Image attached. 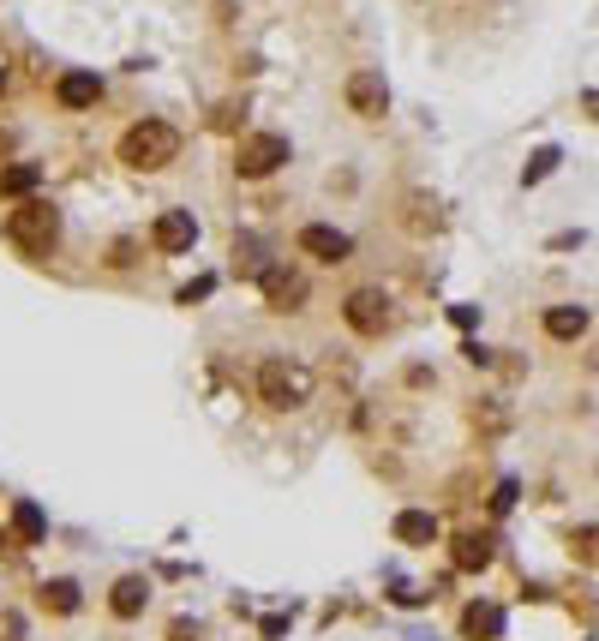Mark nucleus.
I'll return each instance as SVG.
<instances>
[{"label":"nucleus","mask_w":599,"mask_h":641,"mask_svg":"<svg viewBox=\"0 0 599 641\" xmlns=\"http://www.w3.org/2000/svg\"><path fill=\"white\" fill-rule=\"evenodd\" d=\"M168 641H198V624H186V618H180V624L168 630Z\"/></svg>","instance_id":"27"},{"label":"nucleus","mask_w":599,"mask_h":641,"mask_svg":"<svg viewBox=\"0 0 599 641\" xmlns=\"http://www.w3.org/2000/svg\"><path fill=\"white\" fill-rule=\"evenodd\" d=\"M54 96H60V108H96V96H102V78H96V72H60Z\"/></svg>","instance_id":"11"},{"label":"nucleus","mask_w":599,"mask_h":641,"mask_svg":"<svg viewBox=\"0 0 599 641\" xmlns=\"http://www.w3.org/2000/svg\"><path fill=\"white\" fill-rule=\"evenodd\" d=\"M258 288H264V306H270V312H300V306H306V276H300L294 264H270V270L258 276Z\"/></svg>","instance_id":"7"},{"label":"nucleus","mask_w":599,"mask_h":641,"mask_svg":"<svg viewBox=\"0 0 599 641\" xmlns=\"http://www.w3.org/2000/svg\"><path fill=\"white\" fill-rule=\"evenodd\" d=\"M6 240L24 252V258H48L60 246V210L42 204V198H24L12 216H6Z\"/></svg>","instance_id":"2"},{"label":"nucleus","mask_w":599,"mask_h":641,"mask_svg":"<svg viewBox=\"0 0 599 641\" xmlns=\"http://www.w3.org/2000/svg\"><path fill=\"white\" fill-rule=\"evenodd\" d=\"M342 96H348V108H354L360 120H384V108H390V90H384V72H372V66H360V72H348V84H342Z\"/></svg>","instance_id":"6"},{"label":"nucleus","mask_w":599,"mask_h":641,"mask_svg":"<svg viewBox=\"0 0 599 641\" xmlns=\"http://www.w3.org/2000/svg\"><path fill=\"white\" fill-rule=\"evenodd\" d=\"M462 354H468L474 366H492V348H480V342H462Z\"/></svg>","instance_id":"26"},{"label":"nucleus","mask_w":599,"mask_h":641,"mask_svg":"<svg viewBox=\"0 0 599 641\" xmlns=\"http://www.w3.org/2000/svg\"><path fill=\"white\" fill-rule=\"evenodd\" d=\"M450 324H456V330H474V324H480V306H450Z\"/></svg>","instance_id":"24"},{"label":"nucleus","mask_w":599,"mask_h":641,"mask_svg":"<svg viewBox=\"0 0 599 641\" xmlns=\"http://www.w3.org/2000/svg\"><path fill=\"white\" fill-rule=\"evenodd\" d=\"M0 90H6V72H0Z\"/></svg>","instance_id":"29"},{"label":"nucleus","mask_w":599,"mask_h":641,"mask_svg":"<svg viewBox=\"0 0 599 641\" xmlns=\"http://www.w3.org/2000/svg\"><path fill=\"white\" fill-rule=\"evenodd\" d=\"M546 336H552V342L588 336V306H552V312H546Z\"/></svg>","instance_id":"12"},{"label":"nucleus","mask_w":599,"mask_h":641,"mask_svg":"<svg viewBox=\"0 0 599 641\" xmlns=\"http://www.w3.org/2000/svg\"><path fill=\"white\" fill-rule=\"evenodd\" d=\"M282 162H288V138H282V132H252V138H240V150H234V174H240V180H270Z\"/></svg>","instance_id":"4"},{"label":"nucleus","mask_w":599,"mask_h":641,"mask_svg":"<svg viewBox=\"0 0 599 641\" xmlns=\"http://www.w3.org/2000/svg\"><path fill=\"white\" fill-rule=\"evenodd\" d=\"M36 600H42V612H54V618H72V612L84 606V600H78V582H66V576H60V582H42Z\"/></svg>","instance_id":"17"},{"label":"nucleus","mask_w":599,"mask_h":641,"mask_svg":"<svg viewBox=\"0 0 599 641\" xmlns=\"http://www.w3.org/2000/svg\"><path fill=\"white\" fill-rule=\"evenodd\" d=\"M396 540H402V546H432V540H438V516L402 510V516H396Z\"/></svg>","instance_id":"15"},{"label":"nucleus","mask_w":599,"mask_h":641,"mask_svg":"<svg viewBox=\"0 0 599 641\" xmlns=\"http://www.w3.org/2000/svg\"><path fill=\"white\" fill-rule=\"evenodd\" d=\"M144 600H150V582H144V576H120V582H114V594H108L114 618H138V612H144Z\"/></svg>","instance_id":"14"},{"label":"nucleus","mask_w":599,"mask_h":641,"mask_svg":"<svg viewBox=\"0 0 599 641\" xmlns=\"http://www.w3.org/2000/svg\"><path fill=\"white\" fill-rule=\"evenodd\" d=\"M342 318H348V330H360V336H384V330L396 324L384 288H354V294L342 300Z\"/></svg>","instance_id":"5"},{"label":"nucleus","mask_w":599,"mask_h":641,"mask_svg":"<svg viewBox=\"0 0 599 641\" xmlns=\"http://www.w3.org/2000/svg\"><path fill=\"white\" fill-rule=\"evenodd\" d=\"M174 156H180V132H174L168 120H138V126L120 132V162L138 168V174H156V168H168Z\"/></svg>","instance_id":"1"},{"label":"nucleus","mask_w":599,"mask_h":641,"mask_svg":"<svg viewBox=\"0 0 599 641\" xmlns=\"http://www.w3.org/2000/svg\"><path fill=\"white\" fill-rule=\"evenodd\" d=\"M462 636H468V641H498V636H504V606L474 600V606L462 612Z\"/></svg>","instance_id":"10"},{"label":"nucleus","mask_w":599,"mask_h":641,"mask_svg":"<svg viewBox=\"0 0 599 641\" xmlns=\"http://www.w3.org/2000/svg\"><path fill=\"white\" fill-rule=\"evenodd\" d=\"M36 186H42V168H36V162L0 168V198H24V192H36Z\"/></svg>","instance_id":"18"},{"label":"nucleus","mask_w":599,"mask_h":641,"mask_svg":"<svg viewBox=\"0 0 599 641\" xmlns=\"http://www.w3.org/2000/svg\"><path fill=\"white\" fill-rule=\"evenodd\" d=\"M516 498H522V486H516V480H498V492H492V516H504Z\"/></svg>","instance_id":"22"},{"label":"nucleus","mask_w":599,"mask_h":641,"mask_svg":"<svg viewBox=\"0 0 599 641\" xmlns=\"http://www.w3.org/2000/svg\"><path fill=\"white\" fill-rule=\"evenodd\" d=\"M234 264H240V276H264V270H270V264H264V246H258L252 234L234 240Z\"/></svg>","instance_id":"20"},{"label":"nucleus","mask_w":599,"mask_h":641,"mask_svg":"<svg viewBox=\"0 0 599 641\" xmlns=\"http://www.w3.org/2000/svg\"><path fill=\"white\" fill-rule=\"evenodd\" d=\"M558 162H564V150H558V144H540V150L528 156V168H522V186H540V180H546Z\"/></svg>","instance_id":"19"},{"label":"nucleus","mask_w":599,"mask_h":641,"mask_svg":"<svg viewBox=\"0 0 599 641\" xmlns=\"http://www.w3.org/2000/svg\"><path fill=\"white\" fill-rule=\"evenodd\" d=\"M258 630H264V641H282V636H288V618H282V612H270Z\"/></svg>","instance_id":"25"},{"label":"nucleus","mask_w":599,"mask_h":641,"mask_svg":"<svg viewBox=\"0 0 599 641\" xmlns=\"http://www.w3.org/2000/svg\"><path fill=\"white\" fill-rule=\"evenodd\" d=\"M450 558H456V570L474 576V570H486L498 552H492V534H456V552H450Z\"/></svg>","instance_id":"13"},{"label":"nucleus","mask_w":599,"mask_h":641,"mask_svg":"<svg viewBox=\"0 0 599 641\" xmlns=\"http://www.w3.org/2000/svg\"><path fill=\"white\" fill-rule=\"evenodd\" d=\"M258 396H264V408H276V414H288V408H306L312 402V366H300V360H264L258 366Z\"/></svg>","instance_id":"3"},{"label":"nucleus","mask_w":599,"mask_h":641,"mask_svg":"<svg viewBox=\"0 0 599 641\" xmlns=\"http://www.w3.org/2000/svg\"><path fill=\"white\" fill-rule=\"evenodd\" d=\"M210 288H216V276H198V282H186V288H180V306H192V300H204Z\"/></svg>","instance_id":"23"},{"label":"nucleus","mask_w":599,"mask_h":641,"mask_svg":"<svg viewBox=\"0 0 599 641\" xmlns=\"http://www.w3.org/2000/svg\"><path fill=\"white\" fill-rule=\"evenodd\" d=\"M12 534H18V546H42L48 522H42V510H36L30 498H18V504H12Z\"/></svg>","instance_id":"16"},{"label":"nucleus","mask_w":599,"mask_h":641,"mask_svg":"<svg viewBox=\"0 0 599 641\" xmlns=\"http://www.w3.org/2000/svg\"><path fill=\"white\" fill-rule=\"evenodd\" d=\"M150 246H156V252H192V246H198L192 210H162V216L150 222Z\"/></svg>","instance_id":"8"},{"label":"nucleus","mask_w":599,"mask_h":641,"mask_svg":"<svg viewBox=\"0 0 599 641\" xmlns=\"http://www.w3.org/2000/svg\"><path fill=\"white\" fill-rule=\"evenodd\" d=\"M300 252H306V258H318V264H342V258L354 252V240H348L342 228L312 222V228H300Z\"/></svg>","instance_id":"9"},{"label":"nucleus","mask_w":599,"mask_h":641,"mask_svg":"<svg viewBox=\"0 0 599 641\" xmlns=\"http://www.w3.org/2000/svg\"><path fill=\"white\" fill-rule=\"evenodd\" d=\"M582 108H588V114L599 120V90H588V96H582Z\"/></svg>","instance_id":"28"},{"label":"nucleus","mask_w":599,"mask_h":641,"mask_svg":"<svg viewBox=\"0 0 599 641\" xmlns=\"http://www.w3.org/2000/svg\"><path fill=\"white\" fill-rule=\"evenodd\" d=\"M570 552H576V564L599 570V522H588V528H576V534H570Z\"/></svg>","instance_id":"21"}]
</instances>
